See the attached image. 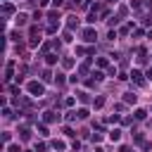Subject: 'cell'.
Listing matches in <instances>:
<instances>
[{
    "mask_svg": "<svg viewBox=\"0 0 152 152\" xmlns=\"http://www.w3.org/2000/svg\"><path fill=\"white\" fill-rule=\"evenodd\" d=\"M126 102H136V95L133 93H126Z\"/></svg>",
    "mask_w": 152,
    "mask_h": 152,
    "instance_id": "30bf717a",
    "label": "cell"
},
{
    "mask_svg": "<svg viewBox=\"0 0 152 152\" xmlns=\"http://www.w3.org/2000/svg\"><path fill=\"white\" fill-rule=\"evenodd\" d=\"M95 38H97V34H95L93 29H86V31H83V41H86V43H93Z\"/></svg>",
    "mask_w": 152,
    "mask_h": 152,
    "instance_id": "7a4b0ae2",
    "label": "cell"
},
{
    "mask_svg": "<svg viewBox=\"0 0 152 152\" xmlns=\"http://www.w3.org/2000/svg\"><path fill=\"white\" fill-rule=\"evenodd\" d=\"M43 119H45V121H55V114H52V112H45Z\"/></svg>",
    "mask_w": 152,
    "mask_h": 152,
    "instance_id": "5b68a950",
    "label": "cell"
},
{
    "mask_svg": "<svg viewBox=\"0 0 152 152\" xmlns=\"http://www.w3.org/2000/svg\"><path fill=\"white\" fill-rule=\"evenodd\" d=\"M131 78H133V81H138V83H140V81H143V74H140V71H131Z\"/></svg>",
    "mask_w": 152,
    "mask_h": 152,
    "instance_id": "3957f363",
    "label": "cell"
},
{
    "mask_svg": "<svg viewBox=\"0 0 152 152\" xmlns=\"http://www.w3.org/2000/svg\"><path fill=\"white\" fill-rule=\"evenodd\" d=\"M136 116H138V119H145V116H147V112H145V109H138Z\"/></svg>",
    "mask_w": 152,
    "mask_h": 152,
    "instance_id": "8992f818",
    "label": "cell"
},
{
    "mask_svg": "<svg viewBox=\"0 0 152 152\" xmlns=\"http://www.w3.org/2000/svg\"><path fill=\"white\" fill-rule=\"evenodd\" d=\"M26 88H29V93H31V95H36V97H43V93H45L43 83H38V81H31Z\"/></svg>",
    "mask_w": 152,
    "mask_h": 152,
    "instance_id": "6da1fadb",
    "label": "cell"
},
{
    "mask_svg": "<svg viewBox=\"0 0 152 152\" xmlns=\"http://www.w3.org/2000/svg\"><path fill=\"white\" fill-rule=\"evenodd\" d=\"M88 116V109H78V119H86Z\"/></svg>",
    "mask_w": 152,
    "mask_h": 152,
    "instance_id": "ba28073f",
    "label": "cell"
},
{
    "mask_svg": "<svg viewBox=\"0 0 152 152\" xmlns=\"http://www.w3.org/2000/svg\"><path fill=\"white\" fill-rule=\"evenodd\" d=\"M109 138H112V140H119V138H121V131H112Z\"/></svg>",
    "mask_w": 152,
    "mask_h": 152,
    "instance_id": "277c9868",
    "label": "cell"
},
{
    "mask_svg": "<svg viewBox=\"0 0 152 152\" xmlns=\"http://www.w3.org/2000/svg\"><path fill=\"white\" fill-rule=\"evenodd\" d=\"M7 152H22V150H19V145H7Z\"/></svg>",
    "mask_w": 152,
    "mask_h": 152,
    "instance_id": "52a82bcc",
    "label": "cell"
},
{
    "mask_svg": "<svg viewBox=\"0 0 152 152\" xmlns=\"http://www.w3.org/2000/svg\"><path fill=\"white\" fill-rule=\"evenodd\" d=\"M26 22V14H17V24H24Z\"/></svg>",
    "mask_w": 152,
    "mask_h": 152,
    "instance_id": "9c48e42d",
    "label": "cell"
}]
</instances>
